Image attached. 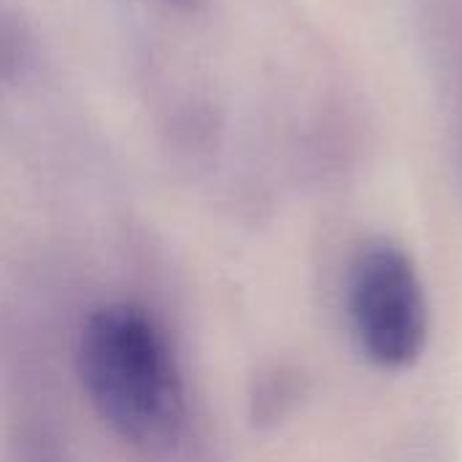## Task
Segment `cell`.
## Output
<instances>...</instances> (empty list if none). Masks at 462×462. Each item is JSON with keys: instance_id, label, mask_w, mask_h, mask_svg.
Segmentation results:
<instances>
[{"instance_id": "1", "label": "cell", "mask_w": 462, "mask_h": 462, "mask_svg": "<svg viewBox=\"0 0 462 462\" xmlns=\"http://www.w3.org/2000/svg\"><path fill=\"white\" fill-rule=\"evenodd\" d=\"M79 376L119 439L146 449L176 441L184 425L181 376L146 311L114 303L89 314L79 338Z\"/></svg>"}, {"instance_id": "2", "label": "cell", "mask_w": 462, "mask_h": 462, "mask_svg": "<svg viewBox=\"0 0 462 462\" xmlns=\"http://www.w3.org/2000/svg\"><path fill=\"white\" fill-rule=\"evenodd\" d=\"M346 314L360 352L379 368H409L425 352L428 298L414 260L398 244L371 241L355 254Z\"/></svg>"}, {"instance_id": "3", "label": "cell", "mask_w": 462, "mask_h": 462, "mask_svg": "<svg viewBox=\"0 0 462 462\" xmlns=\"http://www.w3.org/2000/svg\"><path fill=\"white\" fill-rule=\"evenodd\" d=\"M171 5H179V8H198L200 0H168Z\"/></svg>"}]
</instances>
